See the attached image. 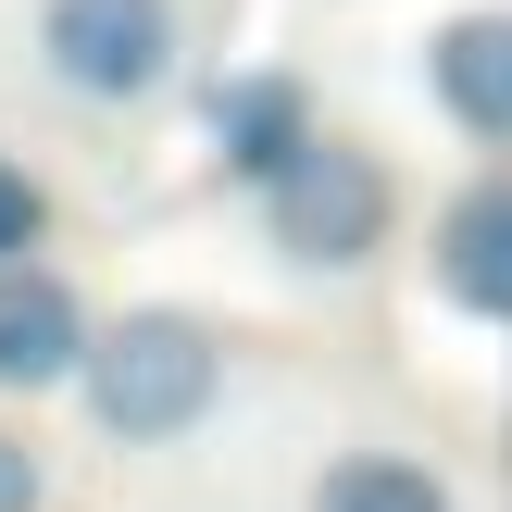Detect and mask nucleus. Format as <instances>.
<instances>
[{"label": "nucleus", "instance_id": "7ed1b4c3", "mask_svg": "<svg viewBox=\"0 0 512 512\" xmlns=\"http://www.w3.org/2000/svg\"><path fill=\"white\" fill-rule=\"evenodd\" d=\"M25 50L75 113H150L188 75V0H38Z\"/></svg>", "mask_w": 512, "mask_h": 512}, {"label": "nucleus", "instance_id": "9d476101", "mask_svg": "<svg viewBox=\"0 0 512 512\" xmlns=\"http://www.w3.org/2000/svg\"><path fill=\"white\" fill-rule=\"evenodd\" d=\"M38 500H50V463L13 438V425H0V512H38Z\"/></svg>", "mask_w": 512, "mask_h": 512}, {"label": "nucleus", "instance_id": "0eeeda50", "mask_svg": "<svg viewBox=\"0 0 512 512\" xmlns=\"http://www.w3.org/2000/svg\"><path fill=\"white\" fill-rule=\"evenodd\" d=\"M313 125H325V113H313V75H288V63H238V75L200 88V150H213L225 188H263Z\"/></svg>", "mask_w": 512, "mask_h": 512}, {"label": "nucleus", "instance_id": "1a4fd4ad", "mask_svg": "<svg viewBox=\"0 0 512 512\" xmlns=\"http://www.w3.org/2000/svg\"><path fill=\"white\" fill-rule=\"evenodd\" d=\"M38 238H50V188L13 163V150H0V263H25Z\"/></svg>", "mask_w": 512, "mask_h": 512}, {"label": "nucleus", "instance_id": "20e7f679", "mask_svg": "<svg viewBox=\"0 0 512 512\" xmlns=\"http://www.w3.org/2000/svg\"><path fill=\"white\" fill-rule=\"evenodd\" d=\"M425 288L463 325H512V175H463V188L425 213Z\"/></svg>", "mask_w": 512, "mask_h": 512}, {"label": "nucleus", "instance_id": "f03ea898", "mask_svg": "<svg viewBox=\"0 0 512 512\" xmlns=\"http://www.w3.org/2000/svg\"><path fill=\"white\" fill-rule=\"evenodd\" d=\"M250 238H263V263L300 275V288H350V275H375V250L400 238V163L375 138L313 125V138L250 188Z\"/></svg>", "mask_w": 512, "mask_h": 512}, {"label": "nucleus", "instance_id": "423d86ee", "mask_svg": "<svg viewBox=\"0 0 512 512\" xmlns=\"http://www.w3.org/2000/svg\"><path fill=\"white\" fill-rule=\"evenodd\" d=\"M425 100L450 138L512 150V0H463L425 25Z\"/></svg>", "mask_w": 512, "mask_h": 512}, {"label": "nucleus", "instance_id": "6e6552de", "mask_svg": "<svg viewBox=\"0 0 512 512\" xmlns=\"http://www.w3.org/2000/svg\"><path fill=\"white\" fill-rule=\"evenodd\" d=\"M300 512H463V488H450V463H425L400 438H338L300 488Z\"/></svg>", "mask_w": 512, "mask_h": 512}, {"label": "nucleus", "instance_id": "f257e3e1", "mask_svg": "<svg viewBox=\"0 0 512 512\" xmlns=\"http://www.w3.org/2000/svg\"><path fill=\"white\" fill-rule=\"evenodd\" d=\"M75 413L100 450H175L225 413V325L188 300H138V313H100L88 363H75Z\"/></svg>", "mask_w": 512, "mask_h": 512}, {"label": "nucleus", "instance_id": "39448f33", "mask_svg": "<svg viewBox=\"0 0 512 512\" xmlns=\"http://www.w3.org/2000/svg\"><path fill=\"white\" fill-rule=\"evenodd\" d=\"M88 338H100V313H88V288H75L63 263H0V400H50V388H75V363H88Z\"/></svg>", "mask_w": 512, "mask_h": 512}]
</instances>
